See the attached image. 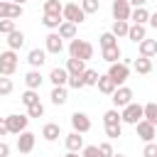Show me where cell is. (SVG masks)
I'll return each instance as SVG.
<instances>
[{
    "label": "cell",
    "instance_id": "1",
    "mask_svg": "<svg viewBox=\"0 0 157 157\" xmlns=\"http://www.w3.org/2000/svg\"><path fill=\"white\" fill-rule=\"evenodd\" d=\"M69 56L81 59V61H88V59H93V44L86 42V39H76L74 37L69 42Z\"/></svg>",
    "mask_w": 157,
    "mask_h": 157
},
{
    "label": "cell",
    "instance_id": "2",
    "mask_svg": "<svg viewBox=\"0 0 157 157\" xmlns=\"http://www.w3.org/2000/svg\"><path fill=\"white\" fill-rule=\"evenodd\" d=\"M108 76L113 78L115 86H123V83L130 78V66H128L125 61H113V64L108 66Z\"/></svg>",
    "mask_w": 157,
    "mask_h": 157
},
{
    "label": "cell",
    "instance_id": "3",
    "mask_svg": "<svg viewBox=\"0 0 157 157\" xmlns=\"http://www.w3.org/2000/svg\"><path fill=\"white\" fill-rule=\"evenodd\" d=\"M17 69V52H0V76H12Z\"/></svg>",
    "mask_w": 157,
    "mask_h": 157
},
{
    "label": "cell",
    "instance_id": "4",
    "mask_svg": "<svg viewBox=\"0 0 157 157\" xmlns=\"http://www.w3.org/2000/svg\"><path fill=\"white\" fill-rule=\"evenodd\" d=\"M61 17H64L66 22L81 25V22L86 20V12L81 10V5H78V2H66V5H64V10H61Z\"/></svg>",
    "mask_w": 157,
    "mask_h": 157
},
{
    "label": "cell",
    "instance_id": "5",
    "mask_svg": "<svg viewBox=\"0 0 157 157\" xmlns=\"http://www.w3.org/2000/svg\"><path fill=\"white\" fill-rule=\"evenodd\" d=\"M120 120L128 123V125H135L137 120H142V105L140 103H128L125 108H120Z\"/></svg>",
    "mask_w": 157,
    "mask_h": 157
},
{
    "label": "cell",
    "instance_id": "6",
    "mask_svg": "<svg viewBox=\"0 0 157 157\" xmlns=\"http://www.w3.org/2000/svg\"><path fill=\"white\" fill-rule=\"evenodd\" d=\"M110 101H113V105H115V108H125L128 103H132V88H128L125 83H123V86H118V88L113 91Z\"/></svg>",
    "mask_w": 157,
    "mask_h": 157
},
{
    "label": "cell",
    "instance_id": "7",
    "mask_svg": "<svg viewBox=\"0 0 157 157\" xmlns=\"http://www.w3.org/2000/svg\"><path fill=\"white\" fill-rule=\"evenodd\" d=\"M135 132H137V137L145 140V142H152V140L157 137V128H155L150 120H145V118L135 123Z\"/></svg>",
    "mask_w": 157,
    "mask_h": 157
},
{
    "label": "cell",
    "instance_id": "8",
    "mask_svg": "<svg viewBox=\"0 0 157 157\" xmlns=\"http://www.w3.org/2000/svg\"><path fill=\"white\" fill-rule=\"evenodd\" d=\"M22 5L17 2H10V0H0V20H17L22 17Z\"/></svg>",
    "mask_w": 157,
    "mask_h": 157
},
{
    "label": "cell",
    "instance_id": "9",
    "mask_svg": "<svg viewBox=\"0 0 157 157\" xmlns=\"http://www.w3.org/2000/svg\"><path fill=\"white\" fill-rule=\"evenodd\" d=\"M5 123H7L10 135H20L22 130H27L29 118H27V115H17V113H12V115H7V118H5Z\"/></svg>",
    "mask_w": 157,
    "mask_h": 157
},
{
    "label": "cell",
    "instance_id": "10",
    "mask_svg": "<svg viewBox=\"0 0 157 157\" xmlns=\"http://www.w3.org/2000/svg\"><path fill=\"white\" fill-rule=\"evenodd\" d=\"M44 49H47V54H61V52H64V39L59 37L56 29L44 37Z\"/></svg>",
    "mask_w": 157,
    "mask_h": 157
},
{
    "label": "cell",
    "instance_id": "11",
    "mask_svg": "<svg viewBox=\"0 0 157 157\" xmlns=\"http://www.w3.org/2000/svg\"><path fill=\"white\" fill-rule=\"evenodd\" d=\"M34 142H37V135H34V132H29V130H22V132H20V137H17V152L29 155V152L34 150Z\"/></svg>",
    "mask_w": 157,
    "mask_h": 157
},
{
    "label": "cell",
    "instance_id": "12",
    "mask_svg": "<svg viewBox=\"0 0 157 157\" xmlns=\"http://www.w3.org/2000/svg\"><path fill=\"white\" fill-rule=\"evenodd\" d=\"M110 12H113V20H128V22H130L132 7H130L128 0H113V2H110Z\"/></svg>",
    "mask_w": 157,
    "mask_h": 157
},
{
    "label": "cell",
    "instance_id": "13",
    "mask_svg": "<svg viewBox=\"0 0 157 157\" xmlns=\"http://www.w3.org/2000/svg\"><path fill=\"white\" fill-rule=\"evenodd\" d=\"M71 128L76 130V132H88L91 130V118L86 115V113H81V110H76V113H71Z\"/></svg>",
    "mask_w": 157,
    "mask_h": 157
},
{
    "label": "cell",
    "instance_id": "14",
    "mask_svg": "<svg viewBox=\"0 0 157 157\" xmlns=\"http://www.w3.org/2000/svg\"><path fill=\"white\" fill-rule=\"evenodd\" d=\"M64 145H66V150L69 152H81L83 150V137H81V132H69V135H64Z\"/></svg>",
    "mask_w": 157,
    "mask_h": 157
},
{
    "label": "cell",
    "instance_id": "15",
    "mask_svg": "<svg viewBox=\"0 0 157 157\" xmlns=\"http://www.w3.org/2000/svg\"><path fill=\"white\" fill-rule=\"evenodd\" d=\"M42 137H44L47 142L59 140V137H61V125H59V123H44V128H42Z\"/></svg>",
    "mask_w": 157,
    "mask_h": 157
},
{
    "label": "cell",
    "instance_id": "16",
    "mask_svg": "<svg viewBox=\"0 0 157 157\" xmlns=\"http://www.w3.org/2000/svg\"><path fill=\"white\" fill-rule=\"evenodd\" d=\"M27 61H29V66L32 69H39L44 61H47V49H29V54H27Z\"/></svg>",
    "mask_w": 157,
    "mask_h": 157
},
{
    "label": "cell",
    "instance_id": "17",
    "mask_svg": "<svg viewBox=\"0 0 157 157\" xmlns=\"http://www.w3.org/2000/svg\"><path fill=\"white\" fill-rule=\"evenodd\" d=\"M49 81H52L54 86H66V81H69V71H66L64 66H54V69L49 71Z\"/></svg>",
    "mask_w": 157,
    "mask_h": 157
},
{
    "label": "cell",
    "instance_id": "18",
    "mask_svg": "<svg viewBox=\"0 0 157 157\" xmlns=\"http://www.w3.org/2000/svg\"><path fill=\"white\" fill-rule=\"evenodd\" d=\"M145 37H147V27H145V25H130V27H128V39H130V42L140 44Z\"/></svg>",
    "mask_w": 157,
    "mask_h": 157
},
{
    "label": "cell",
    "instance_id": "19",
    "mask_svg": "<svg viewBox=\"0 0 157 157\" xmlns=\"http://www.w3.org/2000/svg\"><path fill=\"white\" fill-rule=\"evenodd\" d=\"M42 81H44V76L39 74V69H32V71L25 74V86L32 88V91H37V88L42 86Z\"/></svg>",
    "mask_w": 157,
    "mask_h": 157
},
{
    "label": "cell",
    "instance_id": "20",
    "mask_svg": "<svg viewBox=\"0 0 157 157\" xmlns=\"http://www.w3.org/2000/svg\"><path fill=\"white\" fill-rule=\"evenodd\" d=\"M96 86H98V91H101L103 96H113V91L118 88L108 74H105V76H101V74H98V81H96Z\"/></svg>",
    "mask_w": 157,
    "mask_h": 157
},
{
    "label": "cell",
    "instance_id": "21",
    "mask_svg": "<svg viewBox=\"0 0 157 157\" xmlns=\"http://www.w3.org/2000/svg\"><path fill=\"white\" fill-rule=\"evenodd\" d=\"M7 47H10L12 52L22 49V47H25V32H20V29H12V32L7 34Z\"/></svg>",
    "mask_w": 157,
    "mask_h": 157
},
{
    "label": "cell",
    "instance_id": "22",
    "mask_svg": "<svg viewBox=\"0 0 157 157\" xmlns=\"http://www.w3.org/2000/svg\"><path fill=\"white\" fill-rule=\"evenodd\" d=\"M137 47H140V56L152 59V56L157 54V39H147V37H145V39H142Z\"/></svg>",
    "mask_w": 157,
    "mask_h": 157
},
{
    "label": "cell",
    "instance_id": "23",
    "mask_svg": "<svg viewBox=\"0 0 157 157\" xmlns=\"http://www.w3.org/2000/svg\"><path fill=\"white\" fill-rule=\"evenodd\" d=\"M147 20H150V10L147 7H132V12H130V22L132 25H147Z\"/></svg>",
    "mask_w": 157,
    "mask_h": 157
},
{
    "label": "cell",
    "instance_id": "24",
    "mask_svg": "<svg viewBox=\"0 0 157 157\" xmlns=\"http://www.w3.org/2000/svg\"><path fill=\"white\" fill-rule=\"evenodd\" d=\"M56 32H59V37H61V39H74V37H76V25H74V22L61 20V25L56 27Z\"/></svg>",
    "mask_w": 157,
    "mask_h": 157
},
{
    "label": "cell",
    "instance_id": "25",
    "mask_svg": "<svg viewBox=\"0 0 157 157\" xmlns=\"http://www.w3.org/2000/svg\"><path fill=\"white\" fill-rule=\"evenodd\" d=\"M101 56H103L108 64H113V61H120L123 52H120V47H118V44H113V47H105V49H101Z\"/></svg>",
    "mask_w": 157,
    "mask_h": 157
},
{
    "label": "cell",
    "instance_id": "26",
    "mask_svg": "<svg viewBox=\"0 0 157 157\" xmlns=\"http://www.w3.org/2000/svg\"><path fill=\"white\" fill-rule=\"evenodd\" d=\"M49 98H52V103H54V105H64V103L69 101L66 86H54V88H52V96H49Z\"/></svg>",
    "mask_w": 157,
    "mask_h": 157
},
{
    "label": "cell",
    "instance_id": "27",
    "mask_svg": "<svg viewBox=\"0 0 157 157\" xmlns=\"http://www.w3.org/2000/svg\"><path fill=\"white\" fill-rule=\"evenodd\" d=\"M69 74H83L86 71V61H81V59H74V56H69L66 59V66H64Z\"/></svg>",
    "mask_w": 157,
    "mask_h": 157
},
{
    "label": "cell",
    "instance_id": "28",
    "mask_svg": "<svg viewBox=\"0 0 157 157\" xmlns=\"http://www.w3.org/2000/svg\"><path fill=\"white\" fill-rule=\"evenodd\" d=\"M142 118L150 120V123L157 128V103H145V105H142Z\"/></svg>",
    "mask_w": 157,
    "mask_h": 157
},
{
    "label": "cell",
    "instance_id": "29",
    "mask_svg": "<svg viewBox=\"0 0 157 157\" xmlns=\"http://www.w3.org/2000/svg\"><path fill=\"white\" fill-rule=\"evenodd\" d=\"M128 27H130V22H128V20H113L110 32H113L115 37H128Z\"/></svg>",
    "mask_w": 157,
    "mask_h": 157
},
{
    "label": "cell",
    "instance_id": "30",
    "mask_svg": "<svg viewBox=\"0 0 157 157\" xmlns=\"http://www.w3.org/2000/svg\"><path fill=\"white\" fill-rule=\"evenodd\" d=\"M135 71H137V74H142V76H147V74L152 71V59H147V56L135 59Z\"/></svg>",
    "mask_w": 157,
    "mask_h": 157
},
{
    "label": "cell",
    "instance_id": "31",
    "mask_svg": "<svg viewBox=\"0 0 157 157\" xmlns=\"http://www.w3.org/2000/svg\"><path fill=\"white\" fill-rule=\"evenodd\" d=\"M123 120H120V110L118 108H110V110H105L103 113V125H120Z\"/></svg>",
    "mask_w": 157,
    "mask_h": 157
},
{
    "label": "cell",
    "instance_id": "32",
    "mask_svg": "<svg viewBox=\"0 0 157 157\" xmlns=\"http://www.w3.org/2000/svg\"><path fill=\"white\" fill-rule=\"evenodd\" d=\"M61 0H44V15H61Z\"/></svg>",
    "mask_w": 157,
    "mask_h": 157
},
{
    "label": "cell",
    "instance_id": "33",
    "mask_svg": "<svg viewBox=\"0 0 157 157\" xmlns=\"http://www.w3.org/2000/svg\"><path fill=\"white\" fill-rule=\"evenodd\" d=\"M61 20H64L61 15H44V17H42V25H44L47 29H52V32H54V29L61 25Z\"/></svg>",
    "mask_w": 157,
    "mask_h": 157
},
{
    "label": "cell",
    "instance_id": "34",
    "mask_svg": "<svg viewBox=\"0 0 157 157\" xmlns=\"http://www.w3.org/2000/svg\"><path fill=\"white\" fill-rule=\"evenodd\" d=\"M98 44H101V49H105V47H113V44H118V37H115L113 32H103V34L98 37Z\"/></svg>",
    "mask_w": 157,
    "mask_h": 157
},
{
    "label": "cell",
    "instance_id": "35",
    "mask_svg": "<svg viewBox=\"0 0 157 157\" xmlns=\"http://www.w3.org/2000/svg\"><path fill=\"white\" fill-rule=\"evenodd\" d=\"M20 101H22V105H32V103H37V101H39V93H37V91H32V88H27V91L20 96Z\"/></svg>",
    "mask_w": 157,
    "mask_h": 157
},
{
    "label": "cell",
    "instance_id": "36",
    "mask_svg": "<svg viewBox=\"0 0 157 157\" xmlns=\"http://www.w3.org/2000/svg\"><path fill=\"white\" fill-rule=\"evenodd\" d=\"M42 115H44V105H42V101L27 105V118H42Z\"/></svg>",
    "mask_w": 157,
    "mask_h": 157
},
{
    "label": "cell",
    "instance_id": "37",
    "mask_svg": "<svg viewBox=\"0 0 157 157\" xmlns=\"http://www.w3.org/2000/svg\"><path fill=\"white\" fill-rule=\"evenodd\" d=\"M98 7H101V0H81V10H83L86 15L98 12Z\"/></svg>",
    "mask_w": 157,
    "mask_h": 157
},
{
    "label": "cell",
    "instance_id": "38",
    "mask_svg": "<svg viewBox=\"0 0 157 157\" xmlns=\"http://www.w3.org/2000/svg\"><path fill=\"white\" fill-rule=\"evenodd\" d=\"M66 86H71V88H83L86 83H83V74H69V81H66Z\"/></svg>",
    "mask_w": 157,
    "mask_h": 157
},
{
    "label": "cell",
    "instance_id": "39",
    "mask_svg": "<svg viewBox=\"0 0 157 157\" xmlns=\"http://www.w3.org/2000/svg\"><path fill=\"white\" fill-rule=\"evenodd\" d=\"M12 78L10 76H0V96H10L12 93Z\"/></svg>",
    "mask_w": 157,
    "mask_h": 157
},
{
    "label": "cell",
    "instance_id": "40",
    "mask_svg": "<svg viewBox=\"0 0 157 157\" xmlns=\"http://www.w3.org/2000/svg\"><path fill=\"white\" fill-rule=\"evenodd\" d=\"M81 157H103V155H101L98 145H83V150H81Z\"/></svg>",
    "mask_w": 157,
    "mask_h": 157
},
{
    "label": "cell",
    "instance_id": "41",
    "mask_svg": "<svg viewBox=\"0 0 157 157\" xmlns=\"http://www.w3.org/2000/svg\"><path fill=\"white\" fill-rule=\"evenodd\" d=\"M96 81H98V71L86 69V71H83V83H86V86H96Z\"/></svg>",
    "mask_w": 157,
    "mask_h": 157
},
{
    "label": "cell",
    "instance_id": "42",
    "mask_svg": "<svg viewBox=\"0 0 157 157\" xmlns=\"http://www.w3.org/2000/svg\"><path fill=\"white\" fill-rule=\"evenodd\" d=\"M103 128H105V135L108 137H120L123 135V123L120 125H103Z\"/></svg>",
    "mask_w": 157,
    "mask_h": 157
},
{
    "label": "cell",
    "instance_id": "43",
    "mask_svg": "<svg viewBox=\"0 0 157 157\" xmlns=\"http://www.w3.org/2000/svg\"><path fill=\"white\" fill-rule=\"evenodd\" d=\"M142 157H157V142H155V140H152V142H145Z\"/></svg>",
    "mask_w": 157,
    "mask_h": 157
},
{
    "label": "cell",
    "instance_id": "44",
    "mask_svg": "<svg viewBox=\"0 0 157 157\" xmlns=\"http://www.w3.org/2000/svg\"><path fill=\"white\" fill-rule=\"evenodd\" d=\"M12 29H17L15 20H0V34H10Z\"/></svg>",
    "mask_w": 157,
    "mask_h": 157
},
{
    "label": "cell",
    "instance_id": "45",
    "mask_svg": "<svg viewBox=\"0 0 157 157\" xmlns=\"http://www.w3.org/2000/svg\"><path fill=\"white\" fill-rule=\"evenodd\" d=\"M98 150H101V155H103V157H110V155L115 152L110 142H101V145H98Z\"/></svg>",
    "mask_w": 157,
    "mask_h": 157
},
{
    "label": "cell",
    "instance_id": "46",
    "mask_svg": "<svg viewBox=\"0 0 157 157\" xmlns=\"http://www.w3.org/2000/svg\"><path fill=\"white\" fill-rule=\"evenodd\" d=\"M0 157H10V145L0 140Z\"/></svg>",
    "mask_w": 157,
    "mask_h": 157
},
{
    "label": "cell",
    "instance_id": "47",
    "mask_svg": "<svg viewBox=\"0 0 157 157\" xmlns=\"http://www.w3.org/2000/svg\"><path fill=\"white\" fill-rule=\"evenodd\" d=\"M5 135H10V130H7V123H5V118H0V137H5Z\"/></svg>",
    "mask_w": 157,
    "mask_h": 157
},
{
    "label": "cell",
    "instance_id": "48",
    "mask_svg": "<svg viewBox=\"0 0 157 157\" xmlns=\"http://www.w3.org/2000/svg\"><path fill=\"white\" fill-rule=\"evenodd\" d=\"M130 2V7H145L147 5V0H128Z\"/></svg>",
    "mask_w": 157,
    "mask_h": 157
},
{
    "label": "cell",
    "instance_id": "49",
    "mask_svg": "<svg viewBox=\"0 0 157 157\" xmlns=\"http://www.w3.org/2000/svg\"><path fill=\"white\" fill-rule=\"evenodd\" d=\"M147 22H150V25L157 29V12H150V20H147Z\"/></svg>",
    "mask_w": 157,
    "mask_h": 157
},
{
    "label": "cell",
    "instance_id": "50",
    "mask_svg": "<svg viewBox=\"0 0 157 157\" xmlns=\"http://www.w3.org/2000/svg\"><path fill=\"white\" fill-rule=\"evenodd\" d=\"M64 157H78V152H66Z\"/></svg>",
    "mask_w": 157,
    "mask_h": 157
},
{
    "label": "cell",
    "instance_id": "51",
    "mask_svg": "<svg viewBox=\"0 0 157 157\" xmlns=\"http://www.w3.org/2000/svg\"><path fill=\"white\" fill-rule=\"evenodd\" d=\"M10 2H17V5H25L27 0H10Z\"/></svg>",
    "mask_w": 157,
    "mask_h": 157
},
{
    "label": "cell",
    "instance_id": "52",
    "mask_svg": "<svg viewBox=\"0 0 157 157\" xmlns=\"http://www.w3.org/2000/svg\"><path fill=\"white\" fill-rule=\"evenodd\" d=\"M110 157H125V155H120V152H113V155H110Z\"/></svg>",
    "mask_w": 157,
    "mask_h": 157
},
{
    "label": "cell",
    "instance_id": "53",
    "mask_svg": "<svg viewBox=\"0 0 157 157\" xmlns=\"http://www.w3.org/2000/svg\"><path fill=\"white\" fill-rule=\"evenodd\" d=\"M42 2H44V0H42Z\"/></svg>",
    "mask_w": 157,
    "mask_h": 157
}]
</instances>
